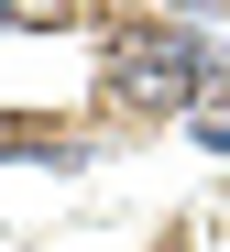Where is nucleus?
<instances>
[{
  "label": "nucleus",
  "mask_w": 230,
  "mask_h": 252,
  "mask_svg": "<svg viewBox=\"0 0 230 252\" xmlns=\"http://www.w3.org/2000/svg\"><path fill=\"white\" fill-rule=\"evenodd\" d=\"M208 11H230V0H164V22H208Z\"/></svg>",
  "instance_id": "obj_3"
},
{
  "label": "nucleus",
  "mask_w": 230,
  "mask_h": 252,
  "mask_svg": "<svg viewBox=\"0 0 230 252\" xmlns=\"http://www.w3.org/2000/svg\"><path fill=\"white\" fill-rule=\"evenodd\" d=\"M33 11H77V0H33Z\"/></svg>",
  "instance_id": "obj_5"
},
{
  "label": "nucleus",
  "mask_w": 230,
  "mask_h": 252,
  "mask_svg": "<svg viewBox=\"0 0 230 252\" xmlns=\"http://www.w3.org/2000/svg\"><path fill=\"white\" fill-rule=\"evenodd\" d=\"M219 66H230V44H219Z\"/></svg>",
  "instance_id": "obj_6"
},
{
  "label": "nucleus",
  "mask_w": 230,
  "mask_h": 252,
  "mask_svg": "<svg viewBox=\"0 0 230 252\" xmlns=\"http://www.w3.org/2000/svg\"><path fill=\"white\" fill-rule=\"evenodd\" d=\"M11 22H22V0H0V33H11Z\"/></svg>",
  "instance_id": "obj_4"
},
{
  "label": "nucleus",
  "mask_w": 230,
  "mask_h": 252,
  "mask_svg": "<svg viewBox=\"0 0 230 252\" xmlns=\"http://www.w3.org/2000/svg\"><path fill=\"white\" fill-rule=\"evenodd\" d=\"M187 132H197L208 154H230V110H197V121H187Z\"/></svg>",
  "instance_id": "obj_2"
},
{
  "label": "nucleus",
  "mask_w": 230,
  "mask_h": 252,
  "mask_svg": "<svg viewBox=\"0 0 230 252\" xmlns=\"http://www.w3.org/2000/svg\"><path fill=\"white\" fill-rule=\"evenodd\" d=\"M219 44L197 22H121L110 44H99V88H110V110H131V121H197L208 110V88H219Z\"/></svg>",
  "instance_id": "obj_1"
}]
</instances>
